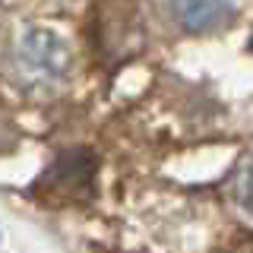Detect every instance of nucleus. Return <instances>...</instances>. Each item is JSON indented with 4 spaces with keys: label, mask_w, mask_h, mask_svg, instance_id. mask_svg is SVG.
Listing matches in <instances>:
<instances>
[{
    "label": "nucleus",
    "mask_w": 253,
    "mask_h": 253,
    "mask_svg": "<svg viewBox=\"0 0 253 253\" xmlns=\"http://www.w3.org/2000/svg\"><path fill=\"white\" fill-rule=\"evenodd\" d=\"M13 73L26 89H54L70 73V47L51 29H29L13 51Z\"/></svg>",
    "instance_id": "obj_1"
},
{
    "label": "nucleus",
    "mask_w": 253,
    "mask_h": 253,
    "mask_svg": "<svg viewBox=\"0 0 253 253\" xmlns=\"http://www.w3.org/2000/svg\"><path fill=\"white\" fill-rule=\"evenodd\" d=\"M237 0H171V13L180 29L206 35L234 19Z\"/></svg>",
    "instance_id": "obj_2"
},
{
    "label": "nucleus",
    "mask_w": 253,
    "mask_h": 253,
    "mask_svg": "<svg viewBox=\"0 0 253 253\" xmlns=\"http://www.w3.org/2000/svg\"><path fill=\"white\" fill-rule=\"evenodd\" d=\"M234 190H237V203L253 215V158L244 165V171L237 174V187Z\"/></svg>",
    "instance_id": "obj_3"
}]
</instances>
